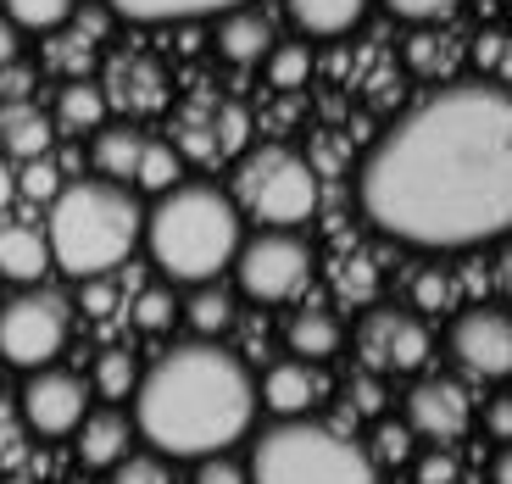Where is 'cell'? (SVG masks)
I'll return each instance as SVG.
<instances>
[{
	"label": "cell",
	"mask_w": 512,
	"mask_h": 484,
	"mask_svg": "<svg viewBox=\"0 0 512 484\" xmlns=\"http://www.w3.org/2000/svg\"><path fill=\"white\" fill-rule=\"evenodd\" d=\"M468 423H474V401H468V390H462L457 379H418L407 390L412 440L446 446V440H462V434H468Z\"/></svg>",
	"instance_id": "7c38bea8"
},
{
	"label": "cell",
	"mask_w": 512,
	"mask_h": 484,
	"mask_svg": "<svg viewBox=\"0 0 512 484\" xmlns=\"http://www.w3.org/2000/svg\"><path fill=\"white\" fill-rule=\"evenodd\" d=\"M368 457H373V468H379V462H407L412 457V429L407 423H379Z\"/></svg>",
	"instance_id": "4dcf8cb0"
},
{
	"label": "cell",
	"mask_w": 512,
	"mask_h": 484,
	"mask_svg": "<svg viewBox=\"0 0 512 484\" xmlns=\"http://www.w3.org/2000/svg\"><path fill=\"white\" fill-rule=\"evenodd\" d=\"M67 345V301L51 290H17L0 301V362L12 368H45Z\"/></svg>",
	"instance_id": "ba28073f"
},
{
	"label": "cell",
	"mask_w": 512,
	"mask_h": 484,
	"mask_svg": "<svg viewBox=\"0 0 512 484\" xmlns=\"http://www.w3.org/2000/svg\"><path fill=\"white\" fill-rule=\"evenodd\" d=\"M229 268L251 301H295L312 279V245L290 229H262L256 240H240Z\"/></svg>",
	"instance_id": "52a82bcc"
},
{
	"label": "cell",
	"mask_w": 512,
	"mask_h": 484,
	"mask_svg": "<svg viewBox=\"0 0 512 484\" xmlns=\"http://www.w3.org/2000/svg\"><path fill=\"white\" fill-rule=\"evenodd\" d=\"M73 434H78V462H84V468H112V462L134 446V423H128L117 407L84 412Z\"/></svg>",
	"instance_id": "9a60e30c"
},
{
	"label": "cell",
	"mask_w": 512,
	"mask_h": 484,
	"mask_svg": "<svg viewBox=\"0 0 512 484\" xmlns=\"http://www.w3.org/2000/svg\"><path fill=\"white\" fill-rule=\"evenodd\" d=\"M140 240L173 284H206L218 279L234 262V251H240V206L223 190H212V184L179 179L145 212Z\"/></svg>",
	"instance_id": "3957f363"
},
{
	"label": "cell",
	"mask_w": 512,
	"mask_h": 484,
	"mask_svg": "<svg viewBox=\"0 0 512 484\" xmlns=\"http://www.w3.org/2000/svg\"><path fill=\"white\" fill-rule=\"evenodd\" d=\"M479 45H485V51H479V56H485L490 67H501V34H485V39H479Z\"/></svg>",
	"instance_id": "7bdbcfd3"
},
{
	"label": "cell",
	"mask_w": 512,
	"mask_h": 484,
	"mask_svg": "<svg viewBox=\"0 0 512 484\" xmlns=\"http://www.w3.org/2000/svg\"><path fill=\"white\" fill-rule=\"evenodd\" d=\"M418 484H457V457H451V451L418 457Z\"/></svg>",
	"instance_id": "e575fe53"
},
{
	"label": "cell",
	"mask_w": 512,
	"mask_h": 484,
	"mask_svg": "<svg viewBox=\"0 0 512 484\" xmlns=\"http://www.w3.org/2000/svg\"><path fill=\"white\" fill-rule=\"evenodd\" d=\"M234 206L251 212L256 223H273V229L307 223L318 212V173L290 145H256L234 167Z\"/></svg>",
	"instance_id": "8992f818"
},
{
	"label": "cell",
	"mask_w": 512,
	"mask_h": 484,
	"mask_svg": "<svg viewBox=\"0 0 512 484\" xmlns=\"http://www.w3.org/2000/svg\"><path fill=\"white\" fill-rule=\"evenodd\" d=\"M51 134H56V123L34 101H6V112H0V151L6 156L34 162V156L51 151Z\"/></svg>",
	"instance_id": "e0dca14e"
},
{
	"label": "cell",
	"mask_w": 512,
	"mask_h": 484,
	"mask_svg": "<svg viewBox=\"0 0 512 484\" xmlns=\"http://www.w3.org/2000/svg\"><path fill=\"white\" fill-rule=\"evenodd\" d=\"M117 17L128 23H195V17H212V12H234L245 0H106Z\"/></svg>",
	"instance_id": "d6986e66"
},
{
	"label": "cell",
	"mask_w": 512,
	"mask_h": 484,
	"mask_svg": "<svg viewBox=\"0 0 512 484\" xmlns=\"http://www.w3.org/2000/svg\"><path fill=\"white\" fill-rule=\"evenodd\" d=\"M435 56H440V51H435V39H423V34L412 39V67H423V73H429V67H435Z\"/></svg>",
	"instance_id": "ab89813d"
},
{
	"label": "cell",
	"mask_w": 512,
	"mask_h": 484,
	"mask_svg": "<svg viewBox=\"0 0 512 484\" xmlns=\"http://www.w3.org/2000/svg\"><path fill=\"white\" fill-rule=\"evenodd\" d=\"M446 301H451V284L440 279V273H423V279H418V306H423V312H440Z\"/></svg>",
	"instance_id": "d590c367"
},
{
	"label": "cell",
	"mask_w": 512,
	"mask_h": 484,
	"mask_svg": "<svg viewBox=\"0 0 512 484\" xmlns=\"http://www.w3.org/2000/svg\"><path fill=\"white\" fill-rule=\"evenodd\" d=\"M17 190H28L34 201H51L56 190H62V173H56V162L51 156H34V162L17 173Z\"/></svg>",
	"instance_id": "1f68e13d"
},
{
	"label": "cell",
	"mask_w": 512,
	"mask_h": 484,
	"mask_svg": "<svg viewBox=\"0 0 512 484\" xmlns=\"http://www.w3.org/2000/svg\"><path fill=\"white\" fill-rule=\"evenodd\" d=\"M256 423V379L229 345L184 340L134 379V434L156 457H212Z\"/></svg>",
	"instance_id": "7a4b0ae2"
},
{
	"label": "cell",
	"mask_w": 512,
	"mask_h": 484,
	"mask_svg": "<svg viewBox=\"0 0 512 484\" xmlns=\"http://www.w3.org/2000/svg\"><path fill=\"white\" fill-rule=\"evenodd\" d=\"M357 201L379 234L418 251H474L512 223V101L496 78L446 84L362 156Z\"/></svg>",
	"instance_id": "6da1fadb"
},
{
	"label": "cell",
	"mask_w": 512,
	"mask_h": 484,
	"mask_svg": "<svg viewBox=\"0 0 512 484\" xmlns=\"http://www.w3.org/2000/svg\"><path fill=\"white\" fill-rule=\"evenodd\" d=\"M490 434H496V440H507V434H512V401H507V395L490 401Z\"/></svg>",
	"instance_id": "74e56055"
},
{
	"label": "cell",
	"mask_w": 512,
	"mask_h": 484,
	"mask_svg": "<svg viewBox=\"0 0 512 484\" xmlns=\"http://www.w3.org/2000/svg\"><path fill=\"white\" fill-rule=\"evenodd\" d=\"M262 62H268L273 90H301V84L312 78V51L301 45V39H295V45H279V39H273V51L262 56Z\"/></svg>",
	"instance_id": "83f0119b"
},
{
	"label": "cell",
	"mask_w": 512,
	"mask_h": 484,
	"mask_svg": "<svg viewBox=\"0 0 512 484\" xmlns=\"http://www.w3.org/2000/svg\"><path fill=\"white\" fill-rule=\"evenodd\" d=\"M78 12V0H6V23L12 28H34V34H51V28H62L67 17Z\"/></svg>",
	"instance_id": "484cf974"
},
{
	"label": "cell",
	"mask_w": 512,
	"mask_h": 484,
	"mask_svg": "<svg viewBox=\"0 0 512 484\" xmlns=\"http://www.w3.org/2000/svg\"><path fill=\"white\" fill-rule=\"evenodd\" d=\"M284 340H290V357H301V362H323V357H334L340 351V323L323 312V306H307V312H295L290 318V329H284Z\"/></svg>",
	"instance_id": "44dd1931"
},
{
	"label": "cell",
	"mask_w": 512,
	"mask_h": 484,
	"mask_svg": "<svg viewBox=\"0 0 512 484\" xmlns=\"http://www.w3.org/2000/svg\"><path fill=\"white\" fill-rule=\"evenodd\" d=\"M23 418H28V429L34 434H51V440H62V434H73L78 429V418L90 412V384L78 379V373H67V368H34L28 373V384H23Z\"/></svg>",
	"instance_id": "8fae6325"
},
{
	"label": "cell",
	"mask_w": 512,
	"mask_h": 484,
	"mask_svg": "<svg viewBox=\"0 0 512 484\" xmlns=\"http://www.w3.org/2000/svg\"><path fill=\"white\" fill-rule=\"evenodd\" d=\"M446 351L468 379H507L512 373V323L501 306H468L446 334Z\"/></svg>",
	"instance_id": "30bf717a"
},
{
	"label": "cell",
	"mask_w": 512,
	"mask_h": 484,
	"mask_svg": "<svg viewBox=\"0 0 512 484\" xmlns=\"http://www.w3.org/2000/svg\"><path fill=\"white\" fill-rule=\"evenodd\" d=\"M323 395V379L312 362L290 357V362H273L268 379H262V407H273L279 418H307Z\"/></svg>",
	"instance_id": "5bb4252c"
},
{
	"label": "cell",
	"mask_w": 512,
	"mask_h": 484,
	"mask_svg": "<svg viewBox=\"0 0 512 484\" xmlns=\"http://www.w3.org/2000/svg\"><path fill=\"white\" fill-rule=\"evenodd\" d=\"M17 62V28L0 17V67H12Z\"/></svg>",
	"instance_id": "f35d334b"
},
{
	"label": "cell",
	"mask_w": 512,
	"mask_h": 484,
	"mask_svg": "<svg viewBox=\"0 0 512 484\" xmlns=\"http://www.w3.org/2000/svg\"><path fill=\"white\" fill-rule=\"evenodd\" d=\"M357 407L362 412H379V384H373V379H357Z\"/></svg>",
	"instance_id": "b9f144b4"
},
{
	"label": "cell",
	"mask_w": 512,
	"mask_h": 484,
	"mask_svg": "<svg viewBox=\"0 0 512 484\" xmlns=\"http://www.w3.org/2000/svg\"><path fill=\"white\" fill-rule=\"evenodd\" d=\"M384 6H390L401 23H440V17L457 12L462 0H384Z\"/></svg>",
	"instance_id": "836d02e7"
},
{
	"label": "cell",
	"mask_w": 512,
	"mask_h": 484,
	"mask_svg": "<svg viewBox=\"0 0 512 484\" xmlns=\"http://www.w3.org/2000/svg\"><path fill=\"white\" fill-rule=\"evenodd\" d=\"M12 195H17V173H12V162L0 156V212L12 206Z\"/></svg>",
	"instance_id": "60d3db41"
},
{
	"label": "cell",
	"mask_w": 512,
	"mask_h": 484,
	"mask_svg": "<svg viewBox=\"0 0 512 484\" xmlns=\"http://www.w3.org/2000/svg\"><path fill=\"white\" fill-rule=\"evenodd\" d=\"M195 484H245V462H234L229 451L195 457Z\"/></svg>",
	"instance_id": "d6a6232c"
},
{
	"label": "cell",
	"mask_w": 512,
	"mask_h": 484,
	"mask_svg": "<svg viewBox=\"0 0 512 484\" xmlns=\"http://www.w3.org/2000/svg\"><path fill=\"white\" fill-rule=\"evenodd\" d=\"M357 357L368 373H418L435 357V334L423 329L418 312L401 306H373L357 323Z\"/></svg>",
	"instance_id": "9c48e42d"
},
{
	"label": "cell",
	"mask_w": 512,
	"mask_h": 484,
	"mask_svg": "<svg viewBox=\"0 0 512 484\" xmlns=\"http://www.w3.org/2000/svg\"><path fill=\"white\" fill-rule=\"evenodd\" d=\"M134 379H140V362L128 357L123 345H112V351H101V357H95V390H101L106 401L134 395Z\"/></svg>",
	"instance_id": "4316f807"
},
{
	"label": "cell",
	"mask_w": 512,
	"mask_h": 484,
	"mask_svg": "<svg viewBox=\"0 0 512 484\" xmlns=\"http://www.w3.org/2000/svg\"><path fill=\"white\" fill-rule=\"evenodd\" d=\"M28 84H34L28 73H17V67H0V95H6V101H28Z\"/></svg>",
	"instance_id": "8d00e7d4"
},
{
	"label": "cell",
	"mask_w": 512,
	"mask_h": 484,
	"mask_svg": "<svg viewBox=\"0 0 512 484\" xmlns=\"http://www.w3.org/2000/svg\"><path fill=\"white\" fill-rule=\"evenodd\" d=\"M173 318H179V301H173L167 290H145L140 301H134V323H140L145 334H162Z\"/></svg>",
	"instance_id": "f546056e"
},
{
	"label": "cell",
	"mask_w": 512,
	"mask_h": 484,
	"mask_svg": "<svg viewBox=\"0 0 512 484\" xmlns=\"http://www.w3.org/2000/svg\"><path fill=\"white\" fill-rule=\"evenodd\" d=\"M62 134H95V128L106 123V90L101 84H84V78H73L62 90V101H56V117H51Z\"/></svg>",
	"instance_id": "603a6c76"
},
{
	"label": "cell",
	"mask_w": 512,
	"mask_h": 484,
	"mask_svg": "<svg viewBox=\"0 0 512 484\" xmlns=\"http://www.w3.org/2000/svg\"><path fill=\"white\" fill-rule=\"evenodd\" d=\"M290 17L301 34L334 39V34H351L368 17V0H290Z\"/></svg>",
	"instance_id": "ffe728a7"
},
{
	"label": "cell",
	"mask_w": 512,
	"mask_h": 484,
	"mask_svg": "<svg viewBox=\"0 0 512 484\" xmlns=\"http://www.w3.org/2000/svg\"><path fill=\"white\" fill-rule=\"evenodd\" d=\"M184 318H190V329L201 334V340H212V334H223V329L234 323V295L223 290L218 279L190 284V301H184Z\"/></svg>",
	"instance_id": "cb8c5ba5"
},
{
	"label": "cell",
	"mask_w": 512,
	"mask_h": 484,
	"mask_svg": "<svg viewBox=\"0 0 512 484\" xmlns=\"http://www.w3.org/2000/svg\"><path fill=\"white\" fill-rule=\"evenodd\" d=\"M106 106H128V112H162L167 106V73L151 62V56H117L112 67H106Z\"/></svg>",
	"instance_id": "4fadbf2b"
},
{
	"label": "cell",
	"mask_w": 512,
	"mask_h": 484,
	"mask_svg": "<svg viewBox=\"0 0 512 484\" xmlns=\"http://www.w3.org/2000/svg\"><path fill=\"white\" fill-rule=\"evenodd\" d=\"M51 268V251H45V234L34 223H0V279L17 284H39V273Z\"/></svg>",
	"instance_id": "ac0fdd59"
},
{
	"label": "cell",
	"mask_w": 512,
	"mask_h": 484,
	"mask_svg": "<svg viewBox=\"0 0 512 484\" xmlns=\"http://www.w3.org/2000/svg\"><path fill=\"white\" fill-rule=\"evenodd\" d=\"M145 140L151 134H140V128H101L95 134V167H101V179H112V184H123V179H134V167H140V156H145Z\"/></svg>",
	"instance_id": "7402d4cb"
},
{
	"label": "cell",
	"mask_w": 512,
	"mask_h": 484,
	"mask_svg": "<svg viewBox=\"0 0 512 484\" xmlns=\"http://www.w3.org/2000/svg\"><path fill=\"white\" fill-rule=\"evenodd\" d=\"M73 484H84V479H73Z\"/></svg>",
	"instance_id": "ee69618b"
},
{
	"label": "cell",
	"mask_w": 512,
	"mask_h": 484,
	"mask_svg": "<svg viewBox=\"0 0 512 484\" xmlns=\"http://www.w3.org/2000/svg\"><path fill=\"white\" fill-rule=\"evenodd\" d=\"M106 484H173V473H167V457H156V451H123Z\"/></svg>",
	"instance_id": "f1b7e54d"
},
{
	"label": "cell",
	"mask_w": 512,
	"mask_h": 484,
	"mask_svg": "<svg viewBox=\"0 0 512 484\" xmlns=\"http://www.w3.org/2000/svg\"><path fill=\"white\" fill-rule=\"evenodd\" d=\"M245 484H379L368 446L312 418H279L256 434Z\"/></svg>",
	"instance_id": "5b68a950"
},
{
	"label": "cell",
	"mask_w": 512,
	"mask_h": 484,
	"mask_svg": "<svg viewBox=\"0 0 512 484\" xmlns=\"http://www.w3.org/2000/svg\"><path fill=\"white\" fill-rule=\"evenodd\" d=\"M140 223H145V206L123 184L112 179L62 184L51 195V217H45L51 268L73 273V279H106L140 245Z\"/></svg>",
	"instance_id": "277c9868"
},
{
	"label": "cell",
	"mask_w": 512,
	"mask_h": 484,
	"mask_svg": "<svg viewBox=\"0 0 512 484\" xmlns=\"http://www.w3.org/2000/svg\"><path fill=\"white\" fill-rule=\"evenodd\" d=\"M179 179H184V156L173 151V145H162V140H145V156H140V167H134V184H145L151 195H162Z\"/></svg>",
	"instance_id": "d4e9b609"
},
{
	"label": "cell",
	"mask_w": 512,
	"mask_h": 484,
	"mask_svg": "<svg viewBox=\"0 0 512 484\" xmlns=\"http://www.w3.org/2000/svg\"><path fill=\"white\" fill-rule=\"evenodd\" d=\"M218 51L229 56L234 67H251L273 51V23L251 6H234V12L218 17Z\"/></svg>",
	"instance_id": "2e32d148"
}]
</instances>
